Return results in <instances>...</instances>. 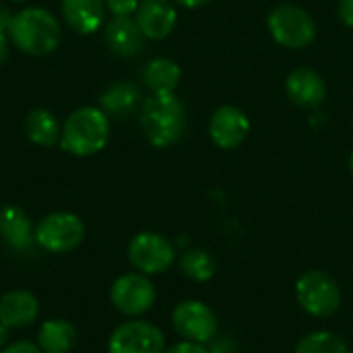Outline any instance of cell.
Segmentation results:
<instances>
[{"instance_id":"cell-1","label":"cell","mask_w":353,"mask_h":353,"mask_svg":"<svg viewBox=\"0 0 353 353\" xmlns=\"http://www.w3.org/2000/svg\"><path fill=\"white\" fill-rule=\"evenodd\" d=\"M139 124L145 139L153 147L168 149L186 132V108L176 93H151L139 108Z\"/></svg>"},{"instance_id":"cell-2","label":"cell","mask_w":353,"mask_h":353,"mask_svg":"<svg viewBox=\"0 0 353 353\" xmlns=\"http://www.w3.org/2000/svg\"><path fill=\"white\" fill-rule=\"evenodd\" d=\"M6 35L19 52L41 58L60 48L62 25L50 10L41 6H27L14 12Z\"/></svg>"},{"instance_id":"cell-3","label":"cell","mask_w":353,"mask_h":353,"mask_svg":"<svg viewBox=\"0 0 353 353\" xmlns=\"http://www.w3.org/2000/svg\"><path fill=\"white\" fill-rule=\"evenodd\" d=\"M110 141V118L101 108L83 105L70 112L62 124L60 147L74 157H91Z\"/></svg>"},{"instance_id":"cell-4","label":"cell","mask_w":353,"mask_h":353,"mask_svg":"<svg viewBox=\"0 0 353 353\" xmlns=\"http://www.w3.org/2000/svg\"><path fill=\"white\" fill-rule=\"evenodd\" d=\"M267 29L271 37L288 48V50H302L310 46L316 37V21L314 17L298 6V4H277L267 17Z\"/></svg>"},{"instance_id":"cell-5","label":"cell","mask_w":353,"mask_h":353,"mask_svg":"<svg viewBox=\"0 0 353 353\" xmlns=\"http://www.w3.org/2000/svg\"><path fill=\"white\" fill-rule=\"evenodd\" d=\"M298 304L314 319H331L341 306V290L337 281L319 269L306 271L296 283Z\"/></svg>"},{"instance_id":"cell-6","label":"cell","mask_w":353,"mask_h":353,"mask_svg":"<svg viewBox=\"0 0 353 353\" xmlns=\"http://www.w3.org/2000/svg\"><path fill=\"white\" fill-rule=\"evenodd\" d=\"M85 240V223L68 211L46 215L35 225V242L48 252H70Z\"/></svg>"},{"instance_id":"cell-7","label":"cell","mask_w":353,"mask_h":353,"mask_svg":"<svg viewBox=\"0 0 353 353\" xmlns=\"http://www.w3.org/2000/svg\"><path fill=\"white\" fill-rule=\"evenodd\" d=\"M176 259L174 244L155 232L137 234L128 244V261L143 275L165 273Z\"/></svg>"},{"instance_id":"cell-8","label":"cell","mask_w":353,"mask_h":353,"mask_svg":"<svg viewBox=\"0 0 353 353\" xmlns=\"http://www.w3.org/2000/svg\"><path fill=\"white\" fill-rule=\"evenodd\" d=\"M172 325L184 341L192 343L205 345L217 335L215 312L199 300L180 302L172 312Z\"/></svg>"},{"instance_id":"cell-9","label":"cell","mask_w":353,"mask_h":353,"mask_svg":"<svg viewBox=\"0 0 353 353\" xmlns=\"http://www.w3.org/2000/svg\"><path fill=\"white\" fill-rule=\"evenodd\" d=\"M110 298L118 312L141 316L155 304V285L143 273H126L114 281Z\"/></svg>"},{"instance_id":"cell-10","label":"cell","mask_w":353,"mask_h":353,"mask_svg":"<svg viewBox=\"0 0 353 353\" xmlns=\"http://www.w3.org/2000/svg\"><path fill=\"white\" fill-rule=\"evenodd\" d=\"M163 333L145 321H130L120 325L108 343L110 353H163Z\"/></svg>"},{"instance_id":"cell-11","label":"cell","mask_w":353,"mask_h":353,"mask_svg":"<svg viewBox=\"0 0 353 353\" xmlns=\"http://www.w3.org/2000/svg\"><path fill=\"white\" fill-rule=\"evenodd\" d=\"M250 132V120L238 105H219L209 120V137L223 151L238 149Z\"/></svg>"},{"instance_id":"cell-12","label":"cell","mask_w":353,"mask_h":353,"mask_svg":"<svg viewBox=\"0 0 353 353\" xmlns=\"http://www.w3.org/2000/svg\"><path fill=\"white\" fill-rule=\"evenodd\" d=\"M134 21L147 39L159 41L172 35L178 23V10L174 0H141L134 12Z\"/></svg>"},{"instance_id":"cell-13","label":"cell","mask_w":353,"mask_h":353,"mask_svg":"<svg viewBox=\"0 0 353 353\" xmlns=\"http://www.w3.org/2000/svg\"><path fill=\"white\" fill-rule=\"evenodd\" d=\"M103 41L114 56L128 60L143 54L147 37L134 17H112L103 27Z\"/></svg>"},{"instance_id":"cell-14","label":"cell","mask_w":353,"mask_h":353,"mask_svg":"<svg viewBox=\"0 0 353 353\" xmlns=\"http://www.w3.org/2000/svg\"><path fill=\"white\" fill-rule=\"evenodd\" d=\"M285 93L298 108H319L327 97V85L321 72L308 66L292 70L285 79Z\"/></svg>"},{"instance_id":"cell-15","label":"cell","mask_w":353,"mask_h":353,"mask_svg":"<svg viewBox=\"0 0 353 353\" xmlns=\"http://www.w3.org/2000/svg\"><path fill=\"white\" fill-rule=\"evenodd\" d=\"M105 0H60L64 23L79 35L97 33L105 19Z\"/></svg>"},{"instance_id":"cell-16","label":"cell","mask_w":353,"mask_h":353,"mask_svg":"<svg viewBox=\"0 0 353 353\" xmlns=\"http://www.w3.org/2000/svg\"><path fill=\"white\" fill-rule=\"evenodd\" d=\"M143 103V93L139 85L130 81H116L108 85L99 97V108L110 120H124L134 114Z\"/></svg>"},{"instance_id":"cell-17","label":"cell","mask_w":353,"mask_h":353,"mask_svg":"<svg viewBox=\"0 0 353 353\" xmlns=\"http://www.w3.org/2000/svg\"><path fill=\"white\" fill-rule=\"evenodd\" d=\"M37 298L27 290H12L0 300V325L6 329H23L37 319Z\"/></svg>"},{"instance_id":"cell-18","label":"cell","mask_w":353,"mask_h":353,"mask_svg":"<svg viewBox=\"0 0 353 353\" xmlns=\"http://www.w3.org/2000/svg\"><path fill=\"white\" fill-rule=\"evenodd\" d=\"M0 236L14 250H27L35 242V230L29 215L14 205L0 209Z\"/></svg>"},{"instance_id":"cell-19","label":"cell","mask_w":353,"mask_h":353,"mask_svg":"<svg viewBox=\"0 0 353 353\" xmlns=\"http://www.w3.org/2000/svg\"><path fill=\"white\" fill-rule=\"evenodd\" d=\"M25 134L33 145L54 147V145H60L62 124L50 110L35 108L25 116Z\"/></svg>"},{"instance_id":"cell-20","label":"cell","mask_w":353,"mask_h":353,"mask_svg":"<svg viewBox=\"0 0 353 353\" xmlns=\"http://www.w3.org/2000/svg\"><path fill=\"white\" fill-rule=\"evenodd\" d=\"M180 79H182V70L172 58H163V56L153 58L143 68V83L155 95L176 93Z\"/></svg>"},{"instance_id":"cell-21","label":"cell","mask_w":353,"mask_h":353,"mask_svg":"<svg viewBox=\"0 0 353 353\" xmlns=\"http://www.w3.org/2000/svg\"><path fill=\"white\" fill-rule=\"evenodd\" d=\"M37 343L43 353H68L77 343V331L68 321H46L39 327Z\"/></svg>"},{"instance_id":"cell-22","label":"cell","mask_w":353,"mask_h":353,"mask_svg":"<svg viewBox=\"0 0 353 353\" xmlns=\"http://www.w3.org/2000/svg\"><path fill=\"white\" fill-rule=\"evenodd\" d=\"M180 269L188 279L205 283L215 275V259L203 248H190L180 256Z\"/></svg>"},{"instance_id":"cell-23","label":"cell","mask_w":353,"mask_h":353,"mask_svg":"<svg viewBox=\"0 0 353 353\" xmlns=\"http://www.w3.org/2000/svg\"><path fill=\"white\" fill-rule=\"evenodd\" d=\"M294 353H350L347 343L329 331H314L302 337Z\"/></svg>"},{"instance_id":"cell-24","label":"cell","mask_w":353,"mask_h":353,"mask_svg":"<svg viewBox=\"0 0 353 353\" xmlns=\"http://www.w3.org/2000/svg\"><path fill=\"white\" fill-rule=\"evenodd\" d=\"M141 0H105V8L108 12H112V17H132L139 8Z\"/></svg>"},{"instance_id":"cell-25","label":"cell","mask_w":353,"mask_h":353,"mask_svg":"<svg viewBox=\"0 0 353 353\" xmlns=\"http://www.w3.org/2000/svg\"><path fill=\"white\" fill-rule=\"evenodd\" d=\"M163 353H209L205 350L203 343H192V341H180L176 345H172L170 350H165Z\"/></svg>"},{"instance_id":"cell-26","label":"cell","mask_w":353,"mask_h":353,"mask_svg":"<svg viewBox=\"0 0 353 353\" xmlns=\"http://www.w3.org/2000/svg\"><path fill=\"white\" fill-rule=\"evenodd\" d=\"M337 12H339V19L343 21V25L353 29V0H339Z\"/></svg>"},{"instance_id":"cell-27","label":"cell","mask_w":353,"mask_h":353,"mask_svg":"<svg viewBox=\"0 0 353 353\" xmlns=\"http://www.w3.org/2000/svg\"><path fill=\"white\" fill-rule=\"evenodd\" d=\"M0 353H43L37 345H33L31 341H17L12 345H8L6 350H2Z\"/></svg>"},{"instance_id":"cell-28","label":"cell","mask_w":353,"mask_h":353,"mask_svg":"<svg viewBox=\"0 0 353 353\" xmlns=\"http://www.w3.org/2000/svg\"><path fill=\"white\" fill-rule=\"evenodd\" d=\"M12 10L4 4V2H0V33H8V27H10V23H12Z\"/></svg>"},{"instance_id":"cell-29","label":"cell","mask_w":353,"mask_h":353,"mask_svg":"<svg viewBox=\"0 0 353 353\" xmlns=\"http://www.w3.org/2000/svg\"><path fill=\"white\" fill-rule=\"evenodd\" d=\"M8 52H10V39H8L6 33H0V66L6 62Z\"/></svg>"},{"instance_id":"cell-30","label":"cell","mask_w":353,"mask_h":353,"mask_svg":"<svg viewBox=\"0 0 353 353\" xmlns=\"http://www.w3.org/2000/svg\"><path fill=\"white\" fill-rule=\"evenodd\" d=\"M174 2L180 4V6H184V8H201V6L209 4L211 0H174Z\"/></svg>"},{"instance_id":"cell-31","label":"cell","mask_w":353,"mask_h":353,"mask_svg":"<svg viewBox=\"0 0 353 353\" xmlns=\"http://www.w3.org/2000/svg\"><path fill=\"white\" fill-rule=\"evenodd\" d=\"M350 172H352V178H353V153H352V157H350Z\"/></svg>"},{"instance_id":"cell-32","label":"cell","mask_w":353,"mask_h":353,"mask_svg":"<svg viewBox=\"0 0 353 353\" xmlns=\"http://www.w3.org/2000/svg\"><path fill=\"white\" fill-rule=\"evenodd\" d=\"M10 2H17V4H21V2H25V0H10Z\"/></svg>"}]
</instances>
